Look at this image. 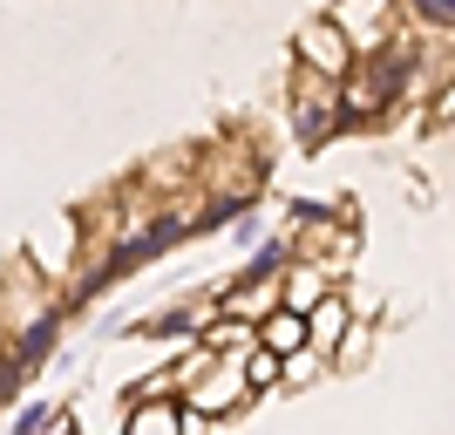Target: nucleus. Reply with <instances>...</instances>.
<instances>
[{
  "label": "nucleus",
  "instance_id": "7",
  "mask_svg": "<svg viewBox=\"0 0 455 435\" xmlns=\"http://www.w3.org/2000/svg\"><path fill=\"white\" fill-rule=\"evenodd\" d=\"M251 334H259V347H266V354H279V360L306 354V320H299V313H285V306H279V313H266Z\"/></svg>",
  "mask_w": 455,
  "mask_h": 435
},
{
  "label": "nucleus",
  "instance_id": "8",
  "mask_svg": "<svg viewBox=\"0 0 455 435\" xmlns=\"http://www.w3.org/2000/svg\"><path fill=\"white\" fill-rule=\"evenodd\" d=\"M123 435H184V408L177 401H136Z\"/></svg>",
  "mask_w": 455,
  "mask_h": 435
},
{
  "label": "nucleus",
  "instance_id": "5",
  "mask_svg": "<svg viewBox=\"0 0 455 435\" xmlns=\"http://www.w3.org/2000/svg\"><path fill=\"white\" fill-rule=\"evenodd\" d=\"M333 123H340V89L320 76H292V130H299V143H320Z\"/></svg>",
  "mask_w": 455,
  "mask_h": 435
},
{
  "label": "nucleus",
  "instance_id": "2",
  "mask_svg": "<svg viewBox=\"0 0 455 435\" xmlns=\"http://www.w3.org/2000/svg\"><path fill=\"white\" fill-rule=\"evenodd\" d=\"M292 48H299V76H320V82H333V89L354 76V48H347V35L333 28V14H313Z\"/></svg>",
  "mask_w": 455,
  "mask_h": 435
},
{
  "label": "nucleus",
  "instance_id": "1",
  "mask_svg": "<svg viewBox=\"0 0 455 435\" xmlns=\"http://www.w3.org/2000/svg\"><path fill=\"white\" fill-rule=\"evenodd\" d=\"M41 320H61V300H55V286L14 252L7 272H0V341H20V334L41 326Z\"/></svg>",
  "mask_w": 455,
  "mask_h": 435
},
{
  "label": "nucleus",
  "instance_id": "10",
  "mask_svg": "<svg viewBox=\"0 0 455 435\" xmlns=\"http://www.w3.org/2000/svg\"><path fill=\"white\" fill-rule=\"evenodd\" d=\"M136 334H143V341H184V334H197V313H190V306H171V313L143 320Z\"/></svg>",
  "mask_w": 455,
  "mask_h": 435
},
{
  "label": "nucleus",
  "instance_id": "9",
  "mask_svg": "<svg viewBox=\"0 0 455 435\" xmlns=\"http://www.w3.org/2000/svg\"><path fill=\"white\" fill-rule=\"evenodd\" d=\"M326 300V286H320V272H313V265H292V272H285V286H279V306L285 313H313V306Z\"/></svg>",
  "mask_w": 455,
  "mask_h": 435
},
{
  "label": "nucleus",
  "instance_id": "14",
  "mask_svg": "<svg viewBox=\"0 0 455 435\" xmlns=\"http://www.w3.org/2000/svg\"><path fill=\"white\" fill-rule=\"evenodd\" d=\"M415 20H428V28H455V0H415Z\"/></svg>",
  "mask_w": 455,
  "mask_h": 435
},
{
  "label": "nucleus",
  "instance_id": "11",
  "mask_svg": "<svg viewBox=\"0 0 455 435\" xmlns=\"http://www.w3.org/2000/svg\"><path fill=\"white\" fill-rule=\"evenodd\" d=\"M61 408L68 401H28V408H14V435H48L61 422Z\"/></svg>",
  "mask_w": 455,
  "mask_h": 435
},
{
  "label": "nucleus",
  "instance_id": "12",
  "mask_svg": "<svg viewBox=\"0 0 455 435\" xmlns=\"http://www.w3.org/2000/svg\"><path fill=\"white\" fill-rule=\"evenodd\" d=\"M285 259H292V246H285V238H272V246H259V252H251L245 279H272V272H285Z\"/></svg>",
  "mask_w": 455,
  "mask_h": 435
},
{
  "label": "nucleus",
  "instance_id": "15",
  "mask_svg": "<svg viewBox=\"0 0 455 435\" xmlns=\"http://www.w3.org/2000/svg\"><path fill=\"white\" fill-rule=\"evenodd\" d=\"M0 381H7V341H0Z\"/></svg>",
  "mask_w": 455,
  "mask_h": 435
},
{
  "label": "nucleus",
  "instance_id": "6",
  "mask_svg": "<svg viewBox=\"0 0 455 435\" xmlns=\"http://www.w3.org/2000/svg\"><path fill=\"white\" fill-rule=\"evenodd\" d=\"M347 334H354V313H347L340 293H326V300L306 313V347H340Z\"/></svg>",
  "mask_w": 455,
  "mask_h": 435
},
{
  "label": "nucleus",
  "instance_id": "4",
  "mask_svg": "<svg viewBox=\"0 0 455 435\" xmlns=\"http://www.w3.org/2000/svg\"><path fill=\"white\" fill-rule=\"evenodd\" d=\"M184 415H197V422H218V415H231L238 401H245V360H211L204 375L184 388Z\"/></svg>",
  "mask_w": 455,
  "mask_h": 435
},
{
  "label": "nucleus",
  "instance_id": "13",
  "mask_svg": "<svg viewBox=\"0 0 455 435\" xmlns=\"http://www.w3.org/2000/svg\"><path fill=\"white\" fill-rule=\"evenodd\" d=\"M279 375H285L279 354H266V347H251V354H245V388H272Z\"/></svg>",
  "mask_w": 455,
  "mask_h": 435
},
{
  "label": "nucleus",
  "instance_id": "3",
  "mask_svg": "<svg viewBox=\"0 0 455 435\" xmlns=\"http://www.w3.org/2000/svg\"><path fill=\"white\" fill-rule=\"evenodd\" d=\"M20 259L35 265L48 286H55V279H76V272H82V218H76V211H68V218H55L41 238H28V252H20Z\"/></svg>",
  "mask_w": 455,
  "mask_h": 435
}]
</instances>
